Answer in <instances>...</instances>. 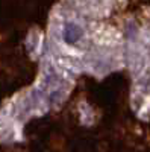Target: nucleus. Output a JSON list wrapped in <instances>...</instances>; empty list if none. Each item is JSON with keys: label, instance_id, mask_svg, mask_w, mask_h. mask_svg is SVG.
Instances as JSON below:
<instances>
[{"label": "nucleus", "instance_id": "obj_1", "mask_svg": "<svg viewBox=\"0 0 150 152\" xmlns=\"http://www.w3.org/2000/svg\"><path fill=\"white\" fill-rule=\"evenodd\" d=\"M82 37H83V29L78 23H73V21L65 23V26H64V40H65V43L74 44V43H78Z\"/></svg>", "mask_w": 150, "mask_h": 152}]
</instances>
